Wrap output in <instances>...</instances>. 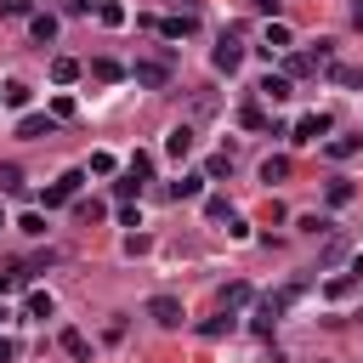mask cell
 <instances>
[{
    "instance_id": "d6986e66",
    "label": "cell",
    "mask_w": 363,
    "mask_h": 363,
    "mask_svg": "<svg viewBox=\"0 0 363 363\" xmlns=\"http://www.w3.org/2000/svg\"><path fill=\"white\" fill-rule=\"evenodd\" d=\"M255 91H261L267 102H289V79H284V74H267V79H261Z\"/></svg>"
},
{
    "instance_id": "52a82bcc",
    "label": "cell",
    "mask_w": 363,
    "mask_h": 363,
    "mask_svg": "<svg viewBox=\"0 0 363 363\" xmlns=\"http://www.w3.org/2000/svg\"><path fill=\"white\" fill-rule=\"evenodd\" d=\"M159 34H164V40H187V34H199V11H176V17H164Z\"/></svg>"
},
{
    "instance_id": "30bf717a",
    "label": "cell",
    "mask_w": 363,
    "mask_h": 363,
    "mask_svg": "<svg viewBox=\"0 0 363 363\" xmlns=\"http://www.w3.org/2000/svg\"><path fill=\"white\" fill-rule=\"evenodd\" d=\"M130 79H136V85H147V91H159V85L170 79V62H136V68H130Z\"/></svg>"
},
{
    "instance_id": "d6a6232c",
    "label": "cell",
    "mask_w": 363,
    "mask_h": 363,
    "mask_svg": "<svg viewBox=\"0 0 363 363\" xmlns=\"http://www.w3.org/2000/svg\"><path fill=\"white\" fill-rule=\"evenodd\" d=\"M113 170H119L113 153H91V176H113Z\"/></svg>"
},
{
    "instance_id": "8992f818",
    "label": "cell",
    "mask_w": 363,
    "mask_h": 363,
    "mask_svg": "<svg viewBox=\"0 0 363 363\" xmlns=\"http://www.w3.org/2000/svg\"><path fill=\"white\" fill-rule=\"evenodd\" d=\"M363 289V261H352V272H340V278H329L323 284V295L329 301H346V295H357Z\"/></svg>"
},
{
    "instance_id": "d590c367",
    "label": "cell",
    "mask_w": 363,
    "mask_h": 363,
    "mask_svg": "<svg viewBox=\"0 0 363 363\" xmlns=\"http://www.w3.org/2000/svg\"><path fill=\"white\" fill-rule=\"evenodd\" d=\"M0 17H28V0H0Z\"/></svg>"
},
{
    "instance_id": "7a4b0ae2",
    "label": "cell",
    "mask_w": 363,
    "mask_h": 363,
    "mask_svg": "<svg viewBox=\"0 0 363 363\" xmlns=\"http://www.w3.org/2000/svg\"><path fill=\"white\" fill-rule=\"evenodd\" d=\"M79 187H85V170H62V176L40 193V204H45V210H51V204H74V199H79Z\"/></svg>"
},
{
    "instance_id": "ac0fdd59",
    "label": "cell",
    "mask_w": 363,
    "mask_h": 363,
    "mask_svg": "<svg viewBox=\"0 0 363 363\" xmlns=\"http://www.w3.org/2000/svg\"><path fill=\"white\" fill-rule=\"evenodd\" d=\"M79 74H85V68H79L74 57H51V79H57V85H74Z\"/></svg>"
},
{
    "instance_id": "7402d4cb",
    "label": "cell",
    "mask_w": 363,
    "mask_h": 363,
    "mask_svg": "<svg viewBox=\"0 0 363 363\" xmlns=\"http://www.w3.org/2000/svg\"><path fill=\"white\" fill-rule=\"evenodd\" d=\"M204 182H210V176H182V182H170V199H176V204H182V199H199Z\"/></svg>"
},
{
    "instance_id": "e0dca14e",
    "label": "cell",
    "mask_w": 363,
    "mask_h": 363,
    "mask_svg": "<svg viewBox=\"0 0 363 363\" xmlns=\"http://www.w3.org/2000/svg\"><path fill=\"white\" fill-rule=\"evenodd\" d=\"M28 28H34V40H40V45H51V40H57V17H51V11H34V17H28Z\"/></svg>"
},
{
    "instance_id": "9c48e42d",
    "label": "cell",
    "mask_w": 363,
    "mask_h": 363,
    "mask_svg": "<svg viewBox=\"0 0 363 363\" xmlns=\"http://www.w3.org/2000/svg\"><path fill=\"white\" fill-rule=\"evenodd\" d=\"M306 74H318V57L312 51H284V79H306Z\"/></svg>"
},
{
    "instance_id": "7bdbcfd3",
    "label": "cell",
    "mask_w": 363,
    "mask_h": 363,
    "mask_svg": "<svg viewBox=\"0 0 363 363\" xmlns=\"http://www.w3.org/2000/svg\"><path fill=\"white\" fill-rule=\"evenodd\" d=\"M0 227H6V210H0Z\"/></svg>"
},
{
    "instance_id": "484cf974",
    "label": "cell",
    "mask_w": 363,
    "mask_h": 363,
    "mask_svg": "<svg viewBox=\"0 0 363 363\" xmlns=\"http://www.w3.org/2000/svg\"><path fill=\"white\" fill-rule=\"evenodd\" d=\"M329 79H335V85H363V68H346V62H329Z\"/></svg>"
},
{
    "instance_id": "1f68e13d",
    "label": "cell",
    "mask_w": 363,
    "mask_h": 363,
    "mask_svg": "<svg viewBox=\"0 0 363 363\" xmlns=\"http://www.w3.org/2000/svg\"><path fill=\"white\" fill-rule=\"evenodd\" d=\"M0 193H23V170L17 164H0Z\"/></svg>"
},
{
    "instance_id": "f1b7e54d",
    "label": "cell",
    "mask_w": 363,
    "mask_h": 363,
    "mask_svg": "<svg viewBox=\"0 0 363 363\" xmlns=\"http://www.w3.org/2000/svg\"><path fill=\"white\" fill-rule=\"evenodd\" d=\"M91 79H125V68L108 62V57H96V62H91Z\"/></svg>"
},
{
    "instance_id": "4fadbf2b",
    "label": "cell",
    "mask_w": 363,
    "mask_h": 363,
    "mask_svg": "<svg viewBox=\"0 0 363 363\" xmlns=\"http://www.w3.org/2000/svg\"><path fill=\"white\" fill-rule=\"evenodd\" d=\"M164 153H170V159H187V153H193V125H176V130L164 136Z\"/></svg>"
},
{
    "instance_id": "6da1fadb",
    "label": "cell",
    "mask_w": 363,
    "mask_h": 363,
    "mask_svg": "<svg viewBox=\"0 0 363 363\" xmlns=\"http://www.w3.org/2000/svg\"><path fill=\"white\" fill-rule=\"evenodd\" d=\"M289 301H301V284H289V289H278V295H261V306H255L250 329H255V335H272V323L289 312Z\"/></svg>"
},
{
    "instance_id": "7c38bea8",
    "label": "cell",
    "mask_w": 363,
    "mask_h": 363,
    "mask_svg": "<svg viewBox=\"0 0 363 363\" xmlns=\"http://www.w3.org/2000/svg\"><path fill=\"white\" fill-rule=\"evenodd\" d=\"M57 346H62L74 363H91V340H85L79 329H62V335H57Z\"/></svg>"
},
{
    "instance_id": "d4e9b609",
    "label": "cell",
    "mask_w": 363,
    "mask_h": 363,
    "mask_svg": "<svg viewBox=\"0 0 363 363\" xmlns=\"http://www.w3.org/2000/svg\"><path fill=\"white\" fill-rule=\"evenodd\" d=\"M96 17H102V23H108V28H119V23H125V17H130V11H125V6H119V0H102V6H96Z\"/></svg>"
},
{
    "instance_id": "5b68a950",
    "label": "cell",
    "mask_w": 363,
    "mask_h": 363,
    "mask_svg": "<svg viewBox=\"0 0 363 363\" xmlns=\"http://www.w3.org/2000/svg\"><path fill=\"white\" fill-rule=\"evenodd\" d=\"M210 62H216V74H238V68H244V45H238L233 34H221V45L210 51Z\"/></svg>"
},
{
    "instance_id": "ba28073f",
    "label": "cell",
    "mask_w": 363,
    "mask_h": 363,
    "mask_svg": "<svg viewBox=\"0 0 363 363\" xmlns=\"http://www.w3.org/2000/svg\"><path fill=\"white\" fill-rule=\"evenodd\" d=\"M329 136V113H301L295 119V142H323Z\"/></svg>"
},
{
    "instance_id": "277c9868",
    "label": "cell",
    "mask_w": 363,
    "mask_h": 363,
    "mask_svg": "<svg viewBox=\"0 0 363 363\" xmlns=\"http://www.w3.org/2000/svg\"><path fill=\"white\" fill-rule=\"evenodd\" d=\"M289 45H295V34H289V23H278V17H272V23L261 28V57H284Z\"/></svg>"
},
{
    "instance_id": "8fae6325",
    "label": "cell",
    "mask_w": 363,
    "mask_h": 363,
    "mask_svg": "<svg viewBox=\"0 0 363 363\" xmlns=\"http://www.w3.org/2000/svg\"><path fill=\"white\" fill-rule=\"evenodd\" d=\"M51 125H57V113H23V119H17V136L34 142V136H51Z\"/></svg>"
},
{
    "instance_id": "74e56055",
    "label": "cell",
    "mask_w": 363,
    "mask_h": 363,
    "mask_svg": "<svg viewBox=\"0 0 363 363\" xmlns=\"http://www.w3.org/2000/svg\"><path fill=\"white\" fill-rule=\"evenodd\" d=\"M295 227H301V233H329V221H323V216H301Z\"/></svg>"
},
{
    "instance_id": "3957f363",
    "label": "cell",
    "mask_w": 363,
    "mask_h": 363,
    "mask_svg": "<svg viewBox=\"0 0 363 363\" xmlns=\"http://www.w3.org/2000/svg\"><path fill=\"white\" fill-rule=\"evenodd\" d=\"M147 318H153L159 329H182V318H187V312H182V301H176V295H153V301H147Z\"/></svg>"
},
{
    "instance_id": "4dcf8cb0",
    "label": "cell",
    "mask_w": 363,
    "mask_h": 363,
    "mask_svg": "<svg viewBox=\"0 0 363 363\" xmlns=\"http://www.w3.org/2000/svg\"><path fill=\"white\" fill-rule=\"evenodd\" d=\"M352 199H357V187H352V182H329V204H335V210H340V204H352Z\"/></svg>"
},
{
    "instance_id": "f35d334b",
    "label": "cell",
    "mask_w": 363,
    "mask_h": 363,
    "mask_svg": "<svg viewBox=\"0 0 363 363\" xmlns=\"http://www.w3.org/2000/svg\"><path fill=\"white\" fill-rule=\"evenodd\" d=\"M227 238H250V221L244 216H227Z\"/></svg>"
},
{
    "instance_id": "8d00e7d4",
    "label": "cell",
    "mask_w": 363,
    "mask_h": 363,
    "mask_svg": "<svg viewBox=\"0 0 363 363\" xmlns=\"http://www.w3.org/2000/svg\"><path fill=\"white\" fill-rule=\"evenodd\" d=\"M113 193H119V199H130V193H142V182H136V176L125 170V182H113Z\"/></svg>"
},
{
    "instance_id": "e575fe53",
    "label": "cell",
    "mask_w": 363,
    "mask_h": 363,
    "mask_svg": "<svg viewBox=\"0 0 363 363\" xmlns=\"http://www.w3.org/2000/svg\"><path fill=\"white\" fill-rule=\"evenodd\" d=\"M204 216H210V221H227L233 210H227V199H204Z\"/></svg>"
},
{
    "instance_id": "9a60e30c",
    "label": "cell",
    "mask_w": 363,
    "mask_h": 363,
    "mask_svg": "<svg viewBox=\"0 0 363 363\" xmlns=\"http://www.w3.org/2000/svg\"><path fill=\"white\" fill-rule=\"evenodd\" d=\"M23 312H28V318H34V323H45V318H51V312H57V301H51V295H45V289H28V301H23Z\"/></svg>"
},
{
    "instance_id": "f546056e",
    "label": "cell",
    "mask_w": 363,
    "mask_h": 363,
    "mask_svg": "<svg viewBox=\"0 0 363 363\" xmlns=\"http://www.w3.org/2000/svg\"><path fill=\"white\" fill-rule=\"evenodd\" d=\"M238 125H244V130H261V125H267V113H261L255 102H244V108H238Z\"/></svg>"
},
{
    "instance_id": "ab89813d",
    "label": "cell",
    "mask_w": 363,
    "mask_h": 363,
    "mask_svg": "<svg viewBox=\"0 0 363 363\" xmlns=\"http://www.w3.org/2000/svg\"><path fill=\"white\" fill-rule=\"evenodd\" d=\"M250 6H255V11H267V17L278 11V0H250Z\"/></svg>"
},
{
    "instance_id": "83f0119b",
    "label": "cell",
    "mask_w": 363,
    "mask_h": 363,
    "mask_svg": "<svg viewBox=\"0 0 363 363\" xmlns=\"http://www.w3.org/2000/svg\"><path fill=\"white\" fill-rule=\"evenodd\" d=\"M17 233L40 238V233H45V216H40V210H23V216H17Z\"/></svg>"
},
{
    "instance_id": "603a6c76",
    "label": "cell",
    "mask_w": 363,
    "mask_h": 363,
    "mask_svg": "<svg viewBox=\"0 0 363 363\" xmlns=\"http://www.w3.org/2000/svg\"><path fill=\"white\" fill-rule=\"evenodd\" d=\"M284 176H289V159L284 153H267L261 159V182H284Z\"/></svg>"
},
{
    "instance_id": "60d3db41",
    "label": "cell",
    "mask_w": 363,
    "mask_h": 363,
    "mask_svg": "<svg viewBox=\"0 0 363 363\" xmlns=\"http://www.w3.org/2000/svg\"><path fill=\"white\" fill-rule=\"evenodd\" d=\"M11 352H17V346H11L6 335H0V363H11Z\"/></svg>"
},
{
    "instance_id": "2e32d148",
    "label": "cell",
    "mask_w": 363,
    "mask_h": 363,
    "mask_svg": "<svg viewBox=\"0 0 363 363\" xmlns=\"http://www.w3.org/2000/svg\"><path fill=\"white\" fill-rule=\"evenodd\" d=\"M233 329H238V318H233V312H216V318H204V323H199V335H204V340H221V335H233Z\"/></svg>"
},
{
    "instance_id": "b9f144b4",
    "label": "cell",
    "mask_w": 363,
    "mask_h": 363,
    "mask_svg": "<svg viewBox=\"0 0 363 363\" xmlns=\"http://www.w3.org/2000/svg\"><path fill=\"white\" fill-rule=\"evenodd\" d=\"M352 28H363V0H357V6H352Z\"/></svg>"
},
{
    "instance_id": "836d02e7",
    "label": "cell",
    "mask_w": 363,
    "mask_h": 363,
    "mask_svg": "<svg viewBox=\"0 0 363 363\" xmlns=\"http://www.w3.org/2000/svg\"><path fill=\"white\" fill-rule=\"evenodd\" d=\"M227 170H233V153H216V159L204 164V176H227Z\"/></svg>"
},
{
    "instance_id": "44dd1931",
    "label": "cell",
    "mask_w": 363,
    "mask_h": 363,
    "mask_svg": "<svg viewBox=\"0 0 363 363\" xmlns=\"http://www.w3.org/2000/svg\"><path fill=\"white\" fill-rule=\"evenodd\" d=\"M357 147H363V136H329V142H323V153H329V159H352Z\"/></svg>"
},
{
    "instance_id": "cb8c5ba5",
    "label": "cell",
    "mask_w": 363,
    "mask_h": 363,
    "mask_svg": "<svg viewBox=\"0 0 363 363\" xmlns=\"http://www.w3.org/2000/svg\"><path fill=\"white\" fill-rule=\"evenodd\" d=\"M23 284H28V267H6L0 272V295H17Z\"/></svg>"
},
{
    "instance_id": "4316f807",
    "label": "cell",
    "mask_w": 363,
    "mask_h": 363,
    "mask_svg": "<svg viewBox=\"0 0 363 363\" xmlns=\"http://www.w3.org/2000/svg\"><path fill=\"white\" fill-rule=\"evenodd\" d=\"M125 170H130V176H136V182H147V176H153V153H142V147H136V153H130V164H125Z\"/></svg>"
},
{
    "instance_id": "ffe728a7",
    "label": "cell",
    "mask_w": 363,
    "mask_h": 363,
    "mask_svg": "<svg viewBox=\"0 0 363 363\" xmlns=\"http://www.w3.org/2000/svg\"><path fill=\"white\" fill-rule=\"evenodd\" d=\"M28 96H34V91H28L23 79H6V85H0V102H6V108H28Z\"/></svg>"
},
{
    "instance_id": "5bb4252c",
    "label": "cell",
    "mask_w": 363,
    "mask_h": 363,
    "mask_svg": "<svg viewBox=\"0 0 363 363\" xmlns=\"http://www.w3.org/2000/svg\"><path fill=\"white\" fill-rule=\"evenodd\" d=\"M238 306H250V284H244V278L221 284V312H238Z\"/></svg>"
}]
</instances>
